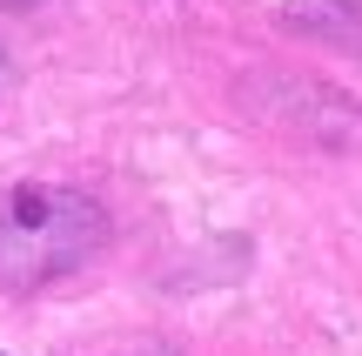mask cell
Returning a JSON list of instances; mask_svg holds the SVG:
<instances>
[{"label": "cell", "instance_id": "obj_1", "mask_svg": "<svg viewBox=\"0 0 362 356\" xmlns=\"http://www.w3.org/2000/svg\"><path fill=\"white\" fill-rule=\"evenodd\" d=\"M107 242V215L81 188L21 182L0 195V289L27 296L40 282L81 269Z\"/></svg>", "mask_w": 362, "mask_h": 356}, {"label": "cell", "instance_id": "obj_2", "mask_svg": "<svg viewBox=\"0 0 362 356\" xmlns=\"http://www.w3.org/2000/svg\"><path fill=\"white\" fill-rule=\"evenodd\" d=\"M88 356H175L168 343H107V350H88Z\"/></svg>", "mask_w": 362, "mask_h": 356}, {"label": "cell", "instance_id": "obj_3", "mask_svg": "<svg viewBox=\"0 0 362 356\" xmlns=\"http://www.w3.org/2000/svg\"><path fill=\"white\" fill-rule=\"evenodd\" d=\"M13 7H34V0H13Z\"/></svg>", "mask_w": 362, "mask_h": 356}]
</instances>
